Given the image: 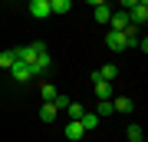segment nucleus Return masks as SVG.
I'll return each mask as SVG.
<instances>
[{"label":"nucleus","mask_w":148,"mask_h":142,"mask_svg":"<svg viewBox=\"0 0 148 142\" xmlns=\"http://www.w3.org/2000/svg\"><path fill=\"white\" fill-rule=\"evenodd\" d=\"M16 53V60L20 63H30L33 69H36V76L40 73H46L49 66H53V60H49V53H46V43H30V46H20V50H13Z\"/></svg>","instance_id":"nucleus-1"},{"label":"nucleus","mask_w":148,"mask_h":142,"mask_svg":"<svg viewBox=\"0 0 148 142\" xmlns=\"http://www.w3.org/2000/svg\"><path fill=\"white\" fill-rule=\"evenodd\" d=\"M33 76H36V69H33L30 63H20V60H16V63L10 66V79L13 83H30Z\"/></svg>","instance_id":"nucleus-2"},{"label":"nucleus","mask_w":148,"mask_h":142,"mask_svg":"<svg viewBox=\"0 0 148 142\" xmlns=\"http://www.w3.org/2000/svg\"><path fill=\"white\" fill-rule=\"evenodd\" d=\"M106 46L115 50V53H122V50H128V37H125L122 30H109V33H106Z\"/></svg>","instance_id":"nucleus-3"},{"label":"nucleus","mask_w":148,"mask_h":142,"mask_svg":"<svg viewBox=\"0 0 148 142\" xmlns=\"http://www.w3.org/2000/svg\"><path fill=\"white\" fill-rule=\"evenodd\" d=\"M115 76H119V66L115 63H106V66H99L95 73H89V83L92 79H106V83H115Z\"/></svg>","instance_id":"nucleus-4"},{"label":"nucleus","mask_w":148,"mask_h":142,"mask_svg":"<svg viewBox=\"0 0 148 142\" xmlns=\"http://www.w3.org/2000/svg\"><path fill=\"white\" fill-rule=\"evenodd\" d=\"M63 136H66L69 142H79V139L86 136V129H82V122H79V119H69L66 126H63Z\"/></svg>","instance_id":"nucleus-5"},{"label":"nucleus","mask_w":148,"mask_h":142,"mask_svg":"<svg viewBox=\"0 0 148 142\" xmlns=\"http://www.w3.org/2000/svg\"><path fill=\"white\" fill-rule=\"evenodd\" d=\"M30 13L36 17V20H49V0H30Z\"/></svg>","instance_id":"nucleus-6"},{"label":"nucleus","mask_w":148,"mask_h":142,"mask_svg":"<svg viewBox=\"0 0 148 142\" xmlns=\"http://www.w3.org/2000/svg\"><path fill=\"white\" fill-rule=\"evenodd\" d=\"M92 89L99 99H112V93H115V83H106V79H92Z\"/></svg>","instance_id":"nucleus-7"},{"label":"nucleus","mask_w":148,"mask_h":142,"mask_svg":"<svg viewBox=\"0 0 148 142\" xmlns=\"http://www.w3.org/2000/svg\"><path fill=\"white\" fill-rule=\"evenodd\" d=\"M128 20H132L135 26H142V23L148 20V3H135L132 10H128Z\"/></svg>","instance_id":"nucleus-8"},{"label":"nucleus","mask_w":148,"mask_h":142,"mask_svg":"<svg viewBox=\"0 0 148 142\" xmlns=\"http://www.w3.org/2000/svg\"><path fill=\"white\" fill-rule=\"evenodd\" d=\"M109 23H112V30H125L128 23V10H112V17H109Z\"/></svg>","instance_id":"nucleus-9"},{"label":"nucleus","mask_w":148,"mask_h":142,"mask_svg":"<svg viewBox=\"0 0 148 142\" xmlns=\"http://www.w3.org/2000/svg\"><path fill=\"white\" fill-rule=\"evenodd\" d=\"M69 10H73V0H49V13L53 17H63Z\"/></svg>","instance_id":"nucleus-10"},{"label":"nucleus","mask_w":148,"mask_h":142,"mask_svg":"<svg viewBox=\"0 0 148 142\" xmlns=\"http://www.w3.org/2000/svg\"><path fill=\"white\" fill-rule=\"evenodd\" d=\"M112 109H115V112H132L135 103L128 99V96H115V99H112Z\"/></svg>","instance_id":"nucleus-11"},{"label":"nucleus","mask_w":148,"mask_h":142,"mask_svg":"<svg viewBox=\"0 0 148 142\" xmlns=\"http://www.w3.org/2000/svg\"><path fill=\"white\" fill-rule=\"evenodd\" d=\"M56 116H59V109H56L53 103H43V106H40V119H43V122H56Z\"/></svg>","instance_id":"nucleus-12"},{"label":"nucleus","mask_w":148,"mask_h":142,"mask_svg":"<svg viewBox=\"0 0 148 142\" xmlns=\"http://www.w3.org/2000/svg\"><path fill=\"white\" fill-rule=\"evenodd\" d=\"M92 13H95V20H99V23H109V17H112V3H99V7H92Z\"/></svg>","instance_id":"nucleus-13"},{"label":"nucleus","mask_w":148,"mask_h":142,"mask_svg":"<svg viewBox=\"0 0 148 142\" xmlns=\"http://www.w3.org/2000/svg\"><path fill=\"white\" fill-rule=\"evenodd\" d=\"M79 122H82V129H86V132H89V129H95V126H99V122H102V119H99V116H95V112H89V109H86Z\"/></svg>","instance_id":"nucleus-14"},{"label":"nucleus","mask_w":148,"mask_h":142,"mask_svg":"<svg viewBox=\"0 0 148 142\" xmlns=\"http://www.w3.org/2000/svg\"><path fill=\"white\" fill-rule=\"evenodd\" d=\"M125 136L132 139V142H142L145 132H142V126H138V122H128V126H125Z\"/></svg>","instance_id":"nucleus-15"},{"label":"nucleus","mask_w":148,"mask_h":142,"mask_svg":"<svg viewBox=\"0 0 148 142\" xmlns=\"http://www.w3.org/2000/svg\"><path fill=\"white\" fill-rule=\"evenodd\" d=\"M66 112H69V119H82L86 106H82V103H76V99H69V106H66Z\"/></svg>","instance_id":"nucleus-16"},{"label":"nucleus","mask_w":148,"mask_h":142,"mask_svg":"<svg viewBox=\"0 0 148 142\" xmlns=\"http://www.w3.org/2000/svg\"><path fill=\"white\" fill-rule=\"evenodd\" d=\"M112 112H115V109H112V99H99V106H95V116H112Z\"/></svg>","instance_id":"nucleus-17"},{"label":"nucleus","mask_w":148,"mask_h":142,"mask_svg":"<svg viewBox=\"0 0 148 142\" xmlns=\"http://www.w3.org/2000/svg\"><path fill=\"white\" fill-rule=\"evenodd\" d=\"M13 63H16V53L13 50H3V53H0V66H3V69H10Z\"/></svg>","instance_id":"nucleus-18"},{"label":"nucleus","mask_w":148,"mask_h":142,"mask_svg":"<svg viewBox=\"0 0 148 142\" xmlns=\"http://www.w3.org/2000/svg\"><path fill=\"white\" fill-rule=\"evenodd\" d=\"M56 93H59V89H56V86H53V83H43V86H40V96H43V99H46V103H49V99H53V96H56Z\"/></svg>","instance_id":"nucleus-19"},{"label":"nucleus","mask_w":148,"mask_h":142,"mask_svg":"<svg viewBox=\"0 0 148 142\" xmlns=\"http://www.w3.org/2000/svg\"><path fill=\"white\" fill-rule=\"evenodd\" d=\"M49 103H53L56 109H66V106H69V96H63V93H56V96H53V99H49Z\"/></svg>","instance_id":"nucleus-20"},{"label":"nucleus","mask_w":148,"mask_h":142,"mask_svg":"<svg viewBox=\"0 0 148 142\" xmlns=\"http://www.w3.org/2000/svg\"><path fill=\"white\" fill-rule=\"evenodd\" d=\"M135 46L142 50V53H148V37H138V40H135Z\"/></svg>","instance_id":"nucleus-21"},{"label":"nucleus","mask_w":148,"mask_h":142,"mask_svg":"<svg viewBox=\"0 0 148 142\" xmlns=\"http://www.w3.org/2000/svg\"><path fill=\"white\" fill-rule=\"evenodd\" d=\"M86 3H89V7H99V3H106V0H86Z\"/></svg>","instance_id":"nucleus-22"},{"label":"nucleus","mask_w":148,"mask_h":142,"mask_svg":"<svg viewBox=\"0 0 148 142\" xmlns=\"http://www.w3.org/2000/svg\"><path fill=\"white\" fill-rule=\"evenodd\" d=\"M106 3H112V7H115V0H106Z\"/></svg>","instance_id":"nucleus-23"},{"label":"nucleus","mask_w":148,"mask_h":142,"mask_svg":"<svg viewBox=\"0 0 148 142\" xmlns=\"http://www.w3.org/2000/svg\"><path fill=\"white\" fill-rule=\"evenodd\" d=\"M142 142H145V139H142Z\"/></svg>","instance_id":"nucleus-24"}]
</instances>
